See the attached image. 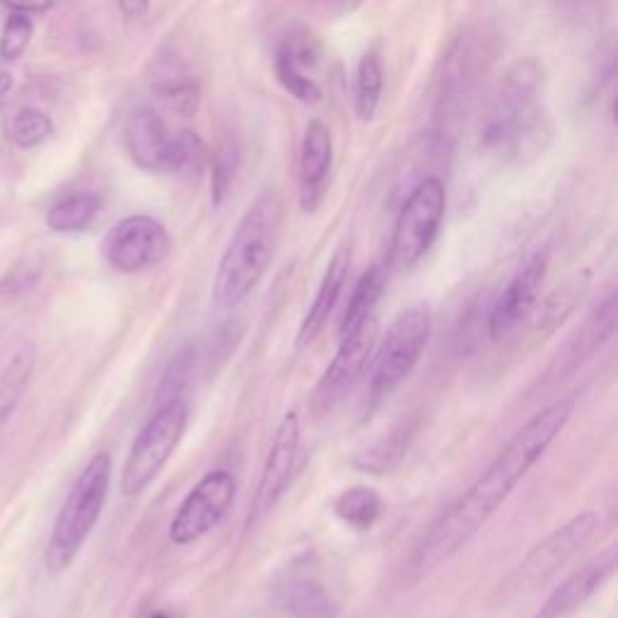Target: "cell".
Listing matches in <instances>:
<instances>
[{
	"label": "cell",
	"mask_w": 618,
	"mask_h": 618,
	"mask_svg": "<svg viewBox=\"0 0 618 618\" xmlns=\"http://www.w3.org/2000/svg\"><path fill=\"white\" fill-rule=\"evenodd\" d=\"M102 201L97 194H73L61 198L46 215V225L54 232H80L97 218Z\"/></svg>",
	"instance_id": "obj_25"
},
{
	"label": "cell",
	"mask_w": 618,
	"mask_h": 618,
	"mask_svg": "<svg viewBox=\"0 0 618 618\" xmlns=\"http://www.w3.org/2000/svg\"><path fill=\"white\" fill-rule=\"evenodd\" d=\"M278 604L295 618H336L329 592L312 580H293L278 592Z\"/></svg>",
	"instance_id": "obj_21"
},
{
	"label": "cell",
	"mask_w": 618,
	"mask_h": 618,
	"mask_svg": "<svg viewBox=\"0 0 618 618\" xmlns=\"http://www.w3.org/2000/svg\"><path fill=\"white\" fill-rule=\"evenodd\" d=\"M124 141L131 160L145 169V172H169L172 136H169L165 121H162V116L155 109H138L128 119Z\"/></svg>",
	"instance_id": "obj_16"
},
{
	"label": "cell",
	"mask_w": 618,
	"mask_h": 618,
	"mask_svg": "<svg viewBox=\"0 0 618 618\" xmlns=\"http://www.w3.org/2000/svg\"><path fill=\"white\" fill-rule=\"evenodd\" d=\"M273 68H276L278 83H281L295 99H300V102L317 104L319 99L324 97L322 87L314 83L312 78H307V75L302 73V68L297 66V63L288 54H283V51H276V61H273Z\"/></svg>",
	"instance_id": "obj_28"
},
{
	"label": "cell",
	"mask_w": 618,
	"mask_h": 618,
	"mask_svg": "<svg viewBox=\"0 0 618 618\" xmlns=\"http://www.w3.org/2000/svg\"><path fill=\"white\" fill-rule=\"evenodd\" d=\"M384 87L382 63L375 51H367L358 63V78H355V114L360 121L375 119L377 109H380Z\"/></svg>",
	"instance_id": "obj_26"
},
{
	"label": "cell",
	"mask_w": 618,
	"mask_h": 618,
	"mask_svg": "<svg viewBox=\"0 0 618 618\" xmlns=\"http://www.w3.org/2000/svg\"><path fill=\"white\" fill-rule=\"evenodd\" d=\"M546 271V254L536 252L522 261V266L505 285L503 293L498 295L491 309V317H488V334H491L493 341L507 338L512 331L520 329L524 319L534 312L541 295V285L546 281Z\"/></svg>",
	"instance_id": "obj_13"
},
{
	"label": "cell",
	"mask_w": 618,
	"mask_h": 618,
	"mask_svg": "<svg viewBox=\"0 0 618 618\" xmlns=\"http://www.w3.org/2000/svg\"><path fill=\"white\" fill-rule=\"evenodd\" d=\"M430 331H433V319L425 305H411L396 314L375 358L370 380L372 399H387L408 380L428 346Z\"/></svg>",
	"instance_id": "obj_6"
},
{
	"label": "cell",
	"mask_w": 618,
	"mask_h": 618,
	"mask_svg": "<svg viewBox=\"0 0 618 618\" xmlns=\"http://www.w3.org/2000/svg\"><path fill=\"white\" fill-rule=\"evenodd\" d=\"M384 288H387V273L380 264H375L372 268L360 276L358 285H355L351 300H348L346 314H343L341 329L338 331H348L353 326L367 322V319L377 317V305H380Z\"/></svg>",
	"instance_id": "obj_22"
},
{
	"label": "cell",
	"mask_w": 618,
	"mask_h": 618,
	"mask_svg": "<svg viewBox=\"0 0 618 618\" xmlns=\"http://www.w3.org/2000/svg\"><path fill=\"white\" fill-rule=\"evenodd\" d=\"M3 5L17 10V13H42L54 5V0H3Z\"/></svg>",
	"instance_id": "obj_33"
},
{
	"label": "cell",
	"mask_w": 618,
	"mask_h": 618,
	"mask_svg": "<svg viewBox=\"0 0 618 618\" xmlns=\"http://www.w3.org/2000/svg\"><path fill=\"white\" fill-rule=\"evenodd\" d=\"M541 83L544 71L532 58L507 71L481 119V148L500 153L505 160H527L544 153L551 126L539 107Z\"/></svg>",
	"instance_id": "obj_2"
},
{
	"label": "cell",
	"mask_w": 618,
	"mask_h": 618,
	"mask_svg": "<svg viewBox=\"0 0 618 618\" xmlns=\"http://www.w3.org/2000/svg\"><path fill=\"white\" fill-rule=\"evenodd\" d=\"M29 39H32V22L27 15L17 13L10 15L5 22L3 37H0V58L3 61H15L25 54Z\"/></svg>",
	"instance_id": "obj_31"
},
{
	"label": "cell",
	"mask_w": 618,
	"mask_h": 618,
	"mask_svg": "<svg viewBox=\"0 0 618 618\" xmlns=\"http://www.w3.org/2000/svg\"><path fill=\"white\" fill-rule=\"evenodd\" d=\"M413 433H416V425L404 418V421L396 423L387 435L380 437L375 445L367 447V450H363L360 454H355L353 466L358 471H365V474L372 476L389 474V471L404 459L408 445H411L413 440Z\"/></svg>",
	"instance_id": "obj_20"
},
{
	"label": "cell",
	"mask_w": 618,
	"mask_h": 618,
	"mask_svg": "<svg viewBox=\"0 0 618 618\" xmlns=\"http://www.w3.org/2000/svg\"><path fill=\"white\" fill-rule=\"evenodd\" d=\"M334 162V138L324 121H309L300 145V206L314 213L322 206Z\"/></svg>",
	"instance_id": "obj_15"
},
{
	"label": "cell",
	"mask_w": 618,
	"mask_h": 618,
	"mask_svg": "<svg viewBox=\"0 0 618 618\" xmlns=\"http://www.w3.org/2000/svg\"><path fill=\"white\" fill-rule=\"evenodd\" d=\"M599 515L597 512L587 510L573 517L570 522H565L561 529H556L551 536H546L539 546H534L527 553V558L505 577V582L500 585L503 597H512V594H520L532 590V587L546 582L548 577H553L558 570H563L565 565L573 561L575 556H580L587 546L592 544L594 534L599 532Z\"/></svg>",
	"instance_id": "obj_8"
},
{
	"label": "cell",
	"mask_w": 618,
	"mask_h": 618,
	"mask_svg": "<svg viewBox=\"0 0 618 618\" xmlns=\"http://www.w3.org/2000/svg\"><path fill=\"white\" fill-rule=\"evenodd\" d=\"M377 336H380L377 317L367 319V322L353 326L348 331H338V351L331 365L326 367L317 389H314V411L329 413L331 408L346 399V394L363 377L365 367L370 365V358L377 346Z\"/></svg>",
	"instance_id": "obj_11"
},
{
	"label": "cell",
	"mask_w": 618,
	"mask_h": 618,
	"mask_svg": "<svg viewBox=\"0 0 618 618\" xmlns=\"http://www.w3.org/2000/svg\"><path fill=\"white\" fill-rule=\"evenodd\" d=\"M558 3H561L565 10H573V13L580 15V13H587V10H590L597 0H558Z\"/></svg>",
	"instance_id": "obj_36"
},
{
	"label": "cell",
	"mask_w": 618,
	"mask_h": 618,
	"mask_svg": "<svg viewBox=\"0 0 618 618\" xmlns=\"http://www.w3.org/2000/svg\"><path fill=\"white\" fill-rule=\"evenodd\" d=\"M237 148L232 143H225L223 148L218 150V153L213 155V203L215 206H220L223 203V198L227 196V191H230L232 179H235L237 172Z\"/></svg>",
	"instance_id": "obj_32"
},
{
	"label": "cell",
	"mask_w": 618,
	"mask_h": 618,
	"mask_svg": "<svg viewBox=\"0 0 618 618\" xmlns=\"http://www.w3.org/2000/svg\"><path fill=\"white\" fill-rule=\"evenodd\" d=\"M206 162H208V148L198 133L179 131L177 136H172V160H169V172L201 174Z\"/></svg>",
	"instance_id": "obj_27"
},
{
	"label": "cell",
	"mask_w": 618,
	"mask_h": 618,
	"mask_svg": "<svg viewBox=\"0 0 618 618\" xmlns=\"http://www.w3.org/2000/svg\"><path fill=\"white\" fill-rule=\"evenodd\" d=\"M384 503L380 493L375 488L367 486H355L343 491L336 498L334 512L341 522H346L348 527L358 529V532H367V529L375 527V522L382 517Z\"/></svg>",
	"instance_id": "obj_23"
},
{
	"label": "cell",
	"mask_w": 618,
	"mask_h": 618,
	"mask_svg": "<svg viewBox=\"0 0 618 618\" xmlns=\"http://www.w3.org/2000/svg\"><path fill=\"white\" fill-rule=\"evenodd\" d=\"M478 49L469 39H459L452 46L450 56L445 61V73H442V92H440V119L450 121L457 119L462 112V104L474 85L478 68H476Z\"/></svg>",
	"instance_id": "obj_18"
},
{
	"label": "cell",
	"mask_w": 618,
	"mask_h": 618,
	"mask_svg": "<svg viewBox=\"0 0 618 618\" xmlns=\"http://www.w3.org/2000/svg\"><path fill=\"white\" fill-rule=\"evenodd\" d=\"M157 92L172 112L182 116H194L198 102H201V92L189 78H165L157 85Z\"/></svg>",
	"instance_id": "obj_29"
},
{
	"label": "cell",
	"mask_w": 618,
	"mask_h": 618,
	"mask_svg": "<svg viewBox=\"0 0 618 618\" xmlns=\"http://www.w3.org/2000/svg\"><path fill=\"white\" fill-rule=\"evenodd\" d=\"M300 435V418H297L295 411H288L283 421L278 423L276 435H273L271 447H268V457L254 493L252 522H259L266 515H271L276 505L281 503L285 491H288L290 481H293L297 452H300Z\"/></svg>",
	"instance_id": "obj_12"
},
{
	"label": "cell",
	"mask_w": 618,
	"mask_h": 618,
	"mask_svg": "<svg viewBox=\"0 0 618 618\" xmlns=\"http://www.w3.org/2000/svg\"><path fill=\"white\" fill-rule=\"evenodd\" d=\"M363 3H365V0H326V5H329L331 10H336L338 15L351 13V10L360 8V5H363Z\"/></svg>",
	"instance_id": "obj_35"
},
{
	"label": "cell",
	"mask_w": 618,
	"mask_h": 618,
	"mask_svg": "<svg viewBox=\"0 0 618 618\" xmlns=\"http://www.w3.org/2000/svg\"><path fill=\"white\" fill-rule=\"evenodd\" d=\"M186 423H189V404L184 396L162 401L133 440L121 471V493L141 495L160 476L182 442Z\"/></svg>",
	"instance_id": "obj_5"
},
{
	"label": "cell",
	"mask_w": 618,
	"mask_h": 618,
	"mask_svg": "<svg viewBox=\"0 0 618 618\" xmlns=\"http://www.w3.org/2000/svg\"><path fill=\"white\" fill-rule=\"evenodd\" d=\"M283 208L276 191H264L239 220L227 242L213 283L215 312L242 305L266 276L281 235Z\"/></svg>",
	"instance_id": "obj_3"
},
{
	"label": "cell",
	"mask_w": 618,
	"mask_h": 618,
	"mask_svg": "<svg viewBox=\"0 0 618 618\" xmlns=\"http://www.w3.org/2000/svg\"><path fill=\"white\" fill-rule=\"evenodd\" d=\"M348 271H351V254H348V249H338L334 259L326 266L317 295H314L312 305H309L305 319H302L300 324V331H297V348H305L309 343H314L317 336L324 331L326 322H329V317L334 314L338 300H341L343 288H346Z\"/></svg>",
	"instance_id": "obj_17"
},
{
	"label": "cell",
	"mask_w": 618,
	"mask_h": 618,
	"mask_svg": "<svg viewBox=\"0 0 618 618\" xmlns=\"http://www.w3.org/2000/svg\"><path fill=\"white\" fill-rule=\"evenodd\" d=\"M614 329H616V295H609L594 307V312L587 317L585 326H582V329L577 331V336H573V341L565 346L563 355L558 353L561 367H558L556 377L575 370L582 360L590 358L597 348H602V343H606L611 336H614Z\"/></svg>",
	"instance_id": "obj_19"
},
{
	"label": "cell",
	"mask_w": 618,
	"mask_h": 618,
	"mask_svg": "<svg viewBox=\"0 0 618 618\" xmlns=\"http://www.w3.org/2000/svg\"><path fill=\"white\" fill-rule=\"evenodd\" d=\"M109 483H112V457H109V452H97L87 462L78 481L73 483L71 493L56 517L49 548H46L49 573H63L78 558L80 548L92 534L104 505H107Z\"/></svg>",
	"instance_id": "obj_4"
},
{
	"label": "cell",
	"mask_w": 618,
	"mask_h": 618,
	"mask_svg": "<svg viewBox=\"0 0 618 618\" xmlns=\"http://www.w3.org/2000/svg\"><path fill=\"white\" fill-rule=\"evenodd\" d=\"M575 413V399H558L539 411L495 457V462L471 483V488L423 536L413 556L416 573H430L469 544L481 527L510 498L517 483L544 457Z\"/></svg>",
	"instance_id": "obj_1"
},
{
	"label": "cell",
	"mask_w": 618,
	"mask_h": 618,
	"mask_svg": "<svg viewBox=\"0 0 618 618\" xmlns=\"http://www.w3.org/2000/svg\"><path fill=\"white\" fill-rule=\"evenodd\" d=\"M13 87V75L10 73H0V97H5Z\"/></svg>",
	"instance_id": "obj_37"
},
{
	"label": "cell",
	"mask_w": 618,
	"mask_h": 618,
	"mask_svg": "<svg viewBox=\"0 0 618 618\" xmlns=\"http://www.w3.org/2000/svg\"><path fill=\"white\" fill-rule=\"evenodd\" d=\"M34 370V348L22 346L0 372V423L8 421L25 394Z\"/></svg>",
	"instance_id": "obj_24"
},
{
	"label": "cell",
	"mask_w": 618,
	"mask_h": 618,
	"mask_svg": "<svg viewBox=\"0 0 618 618\" xmlns=\"http://www.w3.org/2000/svg\"><path fill=\"white\" fill-rule=\"evenodd\" d=\"M102 249L114 271L133 276L160 266L172 252V237L160 220L150 215H128L107 232Z\"/></svg>",
	"instance_id": "obj_10"
},
{
	"label": "cell",
	"mask_w": 618,
	"mask_h": 618,
	"mask_svg": "<svg viewBox=\"0 0 618 618\" xmlns=\"http://www.w3.org/2000/svg\"><path fill=\"white\" fill-rule=\"evenodd\" d=\"M237 481L230 471L215 469L191 488L169 524V541L174 546H191L211 534L235 505Z\"/></svg>",
	"instance_id": "obj_9"
},
{
	"label": "cell",
	"mask_w": 618,
	"mask_h": 618,
	"mask_svg": "<svg viewBox=\"0 0 618 618\" xmlns=\"http://www.w3.org/2000/svg\"><path fill=\"white\" fill-rule=\"evenodd\" d=\"M51 131H54V124L39 109H22L13 119V141L22 148H32V145L46 141Z\"/></svg>",
	"instance_id": "obj_30"
},
{
	"label": "cell",
	"mask_w": 618,
	"mask_h": 618,
	"mask_svg": "<svg viewBox=\"0 0 618 618\" xmlns=\"http://www.w3.org/2000/svg\"><path fill=\"white\" fill-rule=\"evenodd\" d=\"M447 194L437 177H425L408 194L396 218L389 264L399 271L416 266L428 254L445 218Z\"/></svg>",
	"instance_id": "obj_7"
},
{
	"label": "cell",
	"mask_w": 618,
	"mask_h": 618,
	"mask_svg": "<svg viewBox=\"0 0 618 618\" xmlns=\"http://www.w3.org/2000/svg\"><path fill=\"white\" fill-rule=\"evenodd\" d=\"M150 0H119V10L126 20H141L148 13Z\"/></svg>",
	"instance_id": "obj_34"
},
{
	"label": "cell",
	"mask_w": 618,
	"mask_h": 618,
	"mask_svg": "<svg viewBox=\"0 0 618 618\" xmlns=\"http://www.w3.org/2000/svg\"><path fill=\"white\" fill-rule=\"evenodd\" d=\"M616 573V546L604 548L599 556L587 561L580 570L568 575L556 587L534 618H570L582 609Z\"/></svg>",
	"instance_id": "obj_14"
}]
</instances>
